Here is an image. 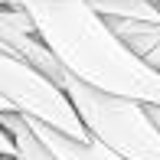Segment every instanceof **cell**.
Listing matches in <instances>:
<instances>
[{"instance_id":"obj_11","label":"cell","mask_w":160,"mask_h":160,"mask_svg":"<svg viewBox=\"0 0 160 160\" xmlns=\"http://www.w3.org/2000/svg\"><path fill=\"white\" fill-rule=\"evenodd\" d=\"M3 3H7V0H0V7H3Z\"/></svg>"},{"instance_id":"obj_10","label":"cell","mask_w":160,"mask_h":160,"mask_svg":"<svg viewBox=\"0 0 160 160\" xmlns=\"http://www.w3.org/2000/svg\"><path fill=\"white\" fill-rule=\"evenodd\" d=\"M0 111H10V105H7V101H3V98H0Z\"/></svg>"},{"instance_id":"obj_5","label":"cell","mask_w":160,"mask_h":160,"mask_svg":"<svg viewBox=\"0 0 160 160\" xmlns=\"http://www.w3.org/2000/svg\"><path fill=\"white\" fill-rule=\"evenodd\" d=\"M26 124L33 128V134L46 144V150L56 160H128V157L114 154L111 147H105L101 141H95L92 134L88 137H72V134H65V131L49 128L46 121H39V118H30V114H26Z\"/></svg>"},{"instance_id":"obj_7","label":"cell","mask_w":160,"mask_h":160,"mask_svg":"<svg viewBox=\"0 0 160 160\" xmlns=\"http://www.w3.org/2000/svg\"><path fill=\"white\" fill-rule=\"evenodd\" d=\"M13 154H17V144H13L10 131L0 124V160H13Z\"/></svg>"},{"instance_id":"obj_1","label":"cell","mask_w":160,"mask_h":160,"mask_svg":"<svg viewBox=\"0 0 160 160\" xmlns=\"http://www.w3.org/2000/svg\"><path fill=\"white\" fill-rule=\"evenodd\" d=\"M69 75L108 95L160 105V72L85 0H17Z\"/></svg>"},{"instance_id":"obj_9","label":"cell","mask_w":160,"mask_h":160,"mask_svg":"<svg viewBox=\"0 0 160 160\" xmlns=\"http://www.w3.org/2000/svg\"><path fill=\"white\" fill-rule=\"evenodd\" d=\"M147 114L154 118V124L160 128V105H147Z\"/></svg>"},{"instance_id":"obj_6","label":"cell","mask_w":160,"mask_h":160,"mask_svg":"<svg viewBox=\"0 0 160 160\" xmlns=\"http://www.w3.org/2000/svg\"><path fill=\"white\" fill-rule=\"evenodd\" d=\"M108 26H111L137 56H147L160 42V23H150V20H108Z\"/></svg>"},{"instance_id":"obj_2","label":"cell","mask_w":160,"mask_h":160,"mask_svg":"<svg viewBox=\"0 0 160 160\" xmlns=\"http://www.w3.org/2000/svg\"><path fill=\"white\" fill-rule=\"evenodd\" d=\"M59 88L69 95L85 131L95 141H101L105 147H111L114 154L128 160H160V128L147 114L144 101L98 92L69 72L59 82Z\"/></svg>"},{"instance_id":"obj_8","label":"cell","mask_w":160,"mask_h":160,"mask_svg":"<svg viewBox=\"0 0 160 160\" xmlns=\"http://www.w3.org/2000/svg\"><path fill=\"white\" fill-rule=\"evenodd\" d=\"M144 59H147V62H150V65H154V69L160 72V42H157V46H154V49H150V52H147V56H144Z\"/></svg>"},{"instance_id":"obj_3","label":"cell","mask_w":160,"mask_h":160,"mask_svg":"<svg viewBox=\"0 0 160 160\" xmlns=\"http://www.w3.org/2000/svg\"><path fill=\"white\" fill-rule=\"evenodd\" d=\"M0 98L13 108V111H23L30 118L46 121L49 128L65 131L72 137H88L78 111L72 108L69 95L46 78L42 72H36L33 65L13 59V56L0 52Z\"/></svg>"},{"instance_id":"obj_4","label":"cell","mask_w":160,"mask_h":160,"mask_svg":"<svg viewBox=\"0 0 160 160\" xmlns=\"http://www.w3.org/2000/svg\"><path fill=\"white\" fill-rule=\"evenodd\" d=\"M0 52L13 56V59L33 65L36 72H42L46 78H52L56 85L65 78L62 62L52 56V49L46 46L39 33H36L33 17L17 3V0H7L0 7Z\"/></svg>"}]
</instances>
